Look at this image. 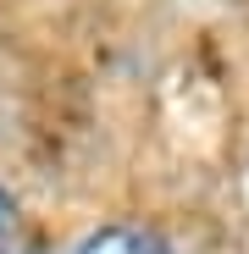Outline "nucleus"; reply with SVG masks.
I'll use <instances>...</instances> for the list:
<instances>
[{
    "label": "nucleus",
    "mask_w": 249,
    "mask_h": 254,
    "mask_svg": "<svg viewBox=\"0 0 249 254\" xmlns=\"http://www.w3.org/2000/svg\"><path fill=\"white\" fill-rule=\"evenodd\" d=\"M78 254H177V249L150 227H100L78 243Z\"/></svg>",
    "instance_id": "1"
},
{
    "label": "nucleus",
    "mask_w": 249,
    "mask_h": 254,
    "mask_svg": "<svg viewBox=\"0 0 249 254\" xmlns=\"http://www.w3.org/2000/svg\"><path fill=\"white\" fill-rule=\"evenodd\" d=\"M17 238H22V210H17V199H11V188L0 183V254H11Z\"/></svg>",
    "instance_id": "2"
}]
</instances>
